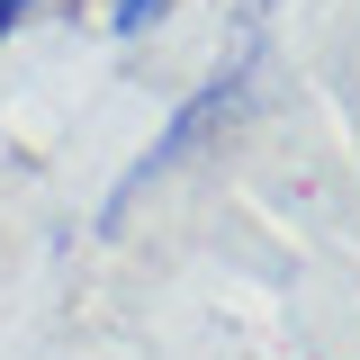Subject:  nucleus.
I'll use <instances>...</instances> for the list:
<instances>
[{
    "label": "nucleus",
    "instance_id": "3",
    "mask_svg": "<svg viewBox=\"0 0 360 360\" xmlns=\"http://www.w3.org/2000/svg\"><path fill=\"white\" fill-rule=\"evenodd\" d=\"M27 9H37V0H0V45L18 37V27H27Z\"/></svg>",
    "mask_w": 360,
    "mask_h": 360
},
{
    "label": "nucleus",
    "instance_id": "2",
    "mask_svg": "<svg viewBox=\"0 0 360 360\" xmlns=\"http://www.w3.org/2000/svg\"><path fill=\"white\" fill-rule=\"evenodd\" d=\"M162 9H172V0H108V27H117V37H144Z\"/></svg>",
    "mask_w": 360,
    "mask_h": 360
},
{
    "label": "nucleus",
    "instance_id": "1",
    "mask_svg": "<svg viewBox=\"0 0 360 360\" xmlns=\"http://www.w3.org/2000/svg\"><path fill=\"white\" fill-rule=\"evenodd\" d=\"M252 90H262V37H243V54H234V63H217V72H207V82H198L172 117H162V135H153L127 172H117V189L99 198V225H127V207L144 198V189L180 180L198 153H207V144H225V127L252 108Z\"/></svg>",
    "mask_w": 360,
    "mask_h": 360
}]
</instances>
